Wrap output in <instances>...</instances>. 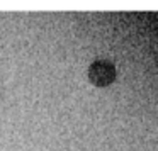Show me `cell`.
Segmentation results:
<instances>
[{"instance_id": "obj_1", "label": "cell", "mask_w": 158, "mask_h": 151, "mask_svg": "<svg viewBox=\"0 0 158 151\" xmlns=\"http://www.w3.org/2000/svg\"><path fill=\"white\" fill-rule=\"evenodd\" d=\"M116 78V68L110 61H95L89 68V80L95 87H107Z\"/></svg>"}]
</instances>
